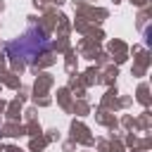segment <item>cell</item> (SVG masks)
Masks as SVG:
<instances>
[{"label": "cell", "mask_w": 152, "mask_h": 152, "mask_svg": "<svg viewBox=\"0 0 152 152\" xmlns=\"http://www.w3.org/2000/svg\"><path fill=\"white\" fill-rule=\"evenodd\" d=\"M48 50H50V38L45 36V31L40 26H28L19 38H14L7 45V57L14 64H31L36 62V57H40Z\"/></svg>", "instance_id": "cell-1"}]
</instances>
